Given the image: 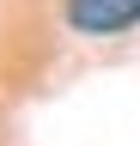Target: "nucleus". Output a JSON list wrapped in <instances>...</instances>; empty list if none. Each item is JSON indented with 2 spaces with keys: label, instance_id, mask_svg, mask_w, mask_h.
<instances>
[{
  "label": "nucleus",
  "instance_id": "nucleus-1",
  "mask_svg": "<svg viewBox=\"0 0 140 146\" xmlns=\"http://www.w3.org/2000/svg\"><path fill=\"white\" fill-rule=\"evenodd\" d=\"M140 18V0H67V25L79 36H116Z\"/></svg>",
  "mask_w": 140,
  "mask_h": 146
}]
</instances>
